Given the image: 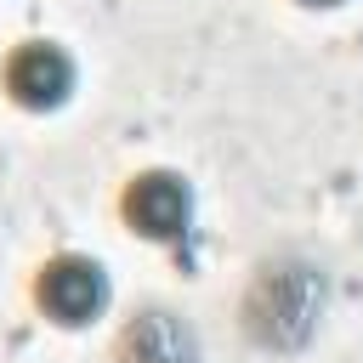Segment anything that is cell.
Segmentation results:
<instances>
[{"mask_svg":"<svg viewBox=\"0 0 363 363\" xmlns=\"http://www.w3.org/2000/svg\"><path fill=\"white\" fill-rule=\"evenodd\" d=\"M40 306L57 318V323H91L102 306H108V278L96 261L85 255H57L45 272H40Z\"/></svg>","mask_w":363,"mask_h":363,"instance_id":"6da1fadb","label":"cell"},{"mask_svg":"<svg viewBox=\"0 0 363 363\" xmlns=\"http://www.w3.org/2000/svg\"><path fill=\"white\" fill-rule=\"evenodd\" d=\"M125 216H130V227L147 233V238H176V233H187L193 193H187L182 176H170V170H147V176L130 182V193H125Z\"/></svg>","mask_w":363,"mask_h":363,"instance_id":"7a4b0ae2","label":"cell"},{"mask_svg":"<svg viewBox=\"0 0 363 363\" xmlns=\"http://www.w3.org/2000/svg\"><path fill=\"white\" fill-rule=\"evenodd\" d=\"M306 6H335V0H306Z\"/></svg>","mask_w":363,"mask_h":363,"instance_id":"5b68a950","label":"cell"},{"mask_svg":"<svg viewBox=\"0 0 363 363\" xmlns=\"http://www.w3.org/2000/svg\"><path fill=\"white\" fill-rule=\"evenodd\" d=\"M125 352H130V363H193V340H187V329L170 323L164 312L142 318V323L125 335Z\"/></svg>","mask_w":363,"mask_h":363,"instance_id":"277c9868","label":"cell"},{"mask_svg":"<svg viewBox=\"0 0 363 363\" xmlns=\"http://www.w3.org/2000/svg\"><path fill=\"white\" fill-rule=\"evenodd\" d=\"M6 85H11V96H17L23 108H57V102L74 91V62H68L62 45L34 40V45H23V51H11Z\"/></svg>","mask_w":363,"mask_h":363,"instance_id":"3957f363","label":"cell"}]
</instances>
